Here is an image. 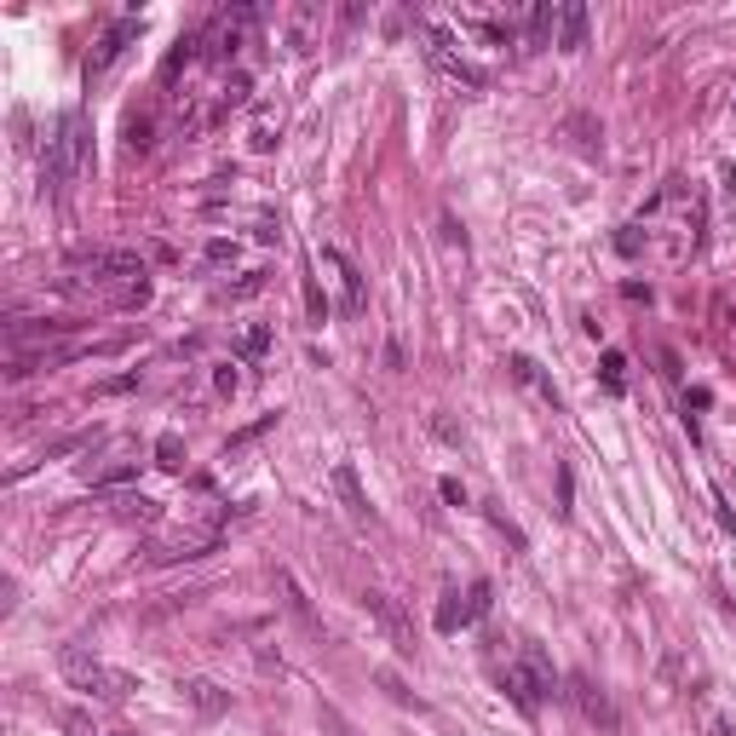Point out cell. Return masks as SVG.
I'll list each match as a JSON object with an SVG mask.
<instances>
[{
    "instance_id": "6da1fadb",
    "label": "cell",
    "mask_w": 736,
    "mask_h": 736,
    "mask_svg": "<svg viewBox=\"0 0 736 736\" xmlns=\"http://www.w3.org/2000/svg\"><path fill=\"white\" fill-rule=\"evenodd\" d=\"M92 162V127H87V109H58V127L52 139H46V179L58 184V190H69L81 173H87Z\"/></svg>"
},
{
    "instance_id": "7a4b0ae2",
    "label": "cell",
    "mask_w": 736,
    "mask_h": 736,
    "mask_svg": "<svg viewBox=\"0 0 736 736\" xmlns=\"http://www.w3.org/2000/svg\"><path fill=\"white\" fill-rule=\"evenodd\" d=\"M58 668H64V679L76 684V691L98 696V702H121V696H132V691H139V679H132V673L109 668V661H98V656H87V650H76V644H69L64 656H58Z\"/></svg>"
},
{
    "instance_id": "3957f363",
    "label": "cell",
    "mask_w": 736,
    "mask_h": 736,
    "mask_svg": "<svg viewBox=\"0 0 736 736\" xmlns=\"http://www.w3.org/2000/svg\"><path fill=\"white\" fill-rule=\"evenodd\" d=\"M552 684H558V673H552V661H547L541 644H524L518 661H507V673H500V691H507L524 714H535V708L547 702Z\"/></svg>"
},
{
    "instance_id": "277c9868",
    "label": "cell",
    "mask_w": 736,
    "mask_h": 736,
    "mask_svg": "<svg viewBox=\"0 0 736 736\" xmlns=\"http://www.w3.org/2000/svg\"><path fill=\"white\" fill-rule=\"evenodd\" d=\"M253 29H260V12L253 6H230V12H219V18L202 29V52L213 58V64H230V58L253 41Z\"/></svg>"
},
{
    "instance_id": "5b68a950",
    "label": "cell",
    "mask_w": 736,
    "mask_h": 736,
    "mask_svg": "<svg viewBox=\"0 0 736 736\" xmlns=\"http://www.w3.org/2000/svg\"><path fill=\"white\" fill-rule=\"evenodd\" d=\"M426 58H432L437 69H444L449 81H460V87H472V92H484L489 87V69H477L472 58L455 46V35L444 29V23H426Z\"/></svg>"
},
{
    "instance_id": "8992f818",
    "label": "cell",
    "mask_w": 736,
    "mask_h": 736,
    "mask_svg": "<svg viewBox=\"0 0 736 736\" xmlns=\"http://www.w3.org/2000/svg\"><path fill=\"white\" fill-rule=\"evenodd\" d=\"M69 265H76V271H92V276H121V282L150 276L139 248H76V253H69Z\"/></svg>"
},
{
    "instance_id": "52a82bcc",
    "label": "cell",
    "mask_w": 736,
    "mask_h": 736,
    "mask_svg": "<svg viewBox=\"0 0 736 736\" xmlns=\"http://www.w3.org/2000/svg\"><path fill=\"white\" fill-rule=\"evenodd\" d=\"M139 35H144V12H127V18H116V23H109V29L98 35V46L87 52V81H92V76H104V69L116 64V58L127 52V46L139 41Z\"/></svg>"
},
{
    "instance_id": "ba28073f",
    "label": "cell",
    "mask_w": 736,
    "mask_h": 736,
    "mask_svg": "<svg viewBox=\"0 0 736 736\" xmlns=\"http://www.w3.org/2000/svg\"><path fill=\"white\" fill-rule=\"evenodd\" d=\"M316 265L334 276V288H340V311H346V316H363V271H357V265H351L340 248H316Z\"/></svg>"
},
{
    "instance_id": "9c48e42d",
    "label": "cell",
    "mask_w": 736,
    "mask_h": 736,
    "mask_svg": "<svg viewBox=\"0 0 736 736\" xmlns=\"http://www.w3.org/2000/svg\"><path fill=\"white\" fill-rule=\"evenodd\" d=\"M219 547V518L196 524V530H179L173 541H162L150 552V564H179V558H207V552Z\"/></svg>"
},
{
    "instance_id": "30bf717a",
    "label": "cell",
    "mask_w": 736,
    "mask_h": 736,
    "mask_svg": "<svg viewBox=\"0 0 736 736\" xmlns=\"http://www.w3.org/2000/svg\"><path fill=\"white\" fill-rule=\"evenodd\" d=\"M570 696H575V708H581L587 719H593V725H604V731H616V708H610V696L598 691L593 679H587V673H575L570 679Z\"/></svg>"
},
{
    "instance_id": "8fae6325",
    "label": "cell",
    "mask_w": 736,
    "mask_h": 736,
    "mask_svg": "<svg viewBox=\"0 0 736 736\" xmlns=\"http://www.w3.org/2000/svg\"><path fill=\"white\" fill-rule=\"evenodd\" d=\"M363 610H368V616H374L386 633H391V644H397V650H414V633H409V621H403V610L391 604L386 593H363Z\"/></svg>"
},
{
    "instance_id": "7c38bea8",
    "label": "cell",
    "mask_w": 736,
    "mask_h": 736,
    "mask_svg": "<svg viewBox=\"0 0 736 736\" xmlns=\"http://www.w3.org/2000/svg\"><path fill=\"white\" fill-rule=\"evenodd\" d=\"M248 92H253V76H248V69H230V76L219 81V92H213V109H207V127H213V121H225L230 109H242V104H248Z\"/></svg>"
},
{
    "instance_id": "4fadbf2b",
    "label": "cell",
    "mask_w": 736,
    "mask_h": 736,
    "mask_svg": "<svg viewBox=\"0 0 736 736\" xmlns=\"http://www.w3.org/2000/svg\"><path fill=\"white\" fill-rule=\"evenodd\" d=\"M552 46H564V52H581L587 46V6H558V35H552Z\"/></svg>"
},
{
    "instance_id": "5bb4252c",
    "label": "cell",
    "mask_w": 736,
    "mask_h": 736,
    "mask_svg": "<svg viewBox=\"0 0 736 736\" xmlns=\"http://www.w3.org/2000/svg\"><path fill=\"white\" fill-rule=\"evenodd\" d=\"M334 489H340V500H346V512H351L357 524H368V518H374V512H368V495H363V484H357V472H351L346 460L334 466Z\"/></svg>"
},
{
    "instance_id": "9a60e30c",
    "label": "cell",
    "mask_w": 736,
    "mask_h": 736,
    "mask_svg": "<svg viewBox=\"0 0 736 736\" xmlns=\"http://www.w3.org/2000/svg\"><path fill=\"white\" fill-rule=\"evenodd\" d=\"M184 696H190V708H196V714H207V719H213V714H225V708H230V696L219 691L213 679H184Z\"/></svg>"
},
{
    "instance_id": "2e32d148",
    "label": "cell",
    "mask_w": 736,
    "mask_h": 736,
    "mask_svg": "<svg viewBox=\"0 0 736 736\" xmlns=\"http://www.w3.org/2000/svg\"><path fill=\"white\" fill-rule=\"evenodd\" d=\"M466 621H477V616H472V593L449 587V593H444V604H437V628H444V633H455V628H466Z\"/></svg>"
},
{
    "instance_id": "e0dca14e",
    "label": "cell",
    "mask_w": 736,
    "mask_h": 736,
    "mask_svg": "<svg viewBox=\"0 0 736 736\" xmlns=\"http://www.w3.org/2000/svg\"><path fill=\"white\" fill-rule=\"evenodd\" d=\"M265 351H271V323H248V328H242V340H236V357L242 363H260Z\"/></svg>"
},
{
    "instance_id": "ac0fdd59",
    "label": "cell",
    "mask_w": 736,
    "mask_h": 736,
    "mask_svg": "<svg viewBox=\"0 0 736 736\" xmlns=\"http://www.w3.org/2000/svg\"><path fill=\"white\" fill-rule=\"evenodd\" d=\"M311 35H316V6H293V18H288V46H293V52H305V46H311Z\"/></svg>"
},
{
    "instance_id": "d6986e66",
    "label": "cell",
    "mask_w": 736,
    "mask_h": 736,
    "mask_svg": "<svg viewBox=\"0 0 736 736\" xmlns=\"http://www.w3.org/2000/svg\"><path fill=\"white\" fill-rule=\"evenodd\" d=\"M202 260L213 265V271H225V265H236V260H242V242H236V236H213V242L202 248Z\"/></svg>"
},
{
    "instance_id": "ffe728a7",
    "label": "cell",
    "mask_w": 736,
    "mask_h": 736,
    "mask_svg": "<svg viewBox=\"0 0 736 736\" xmlns=\"http://www.w3.org/2000/svg\"><path fill=\"white\" fill-rule=\"evenodd\" d=\"M512 374H518L524 386H541V397L552 403V409H558V386H552V380H547V374H541V368H535L530 357H512Z\"/></svg>"
},
{
    "instance_id": "44dd1931",
    "label": "cell",
    "mask_w": 736,
    "mask_h": 736,
    "mask_svg": "<svg viewBox=\"0 0 736 736\" xmlns=\"http://www.w3.org/2000/svg\"><path fill=\"white\" fill-rule=\"evenodd\" d=\"M570 132H575V144H581L587 156H598V150H604V127H598V121H587V116H570Z\"/></svg>"
},
{
    "instance_id": "7402d4cb",
    "label": "cell",
    "mask_w": 736,
    "mask_h": 736,
    "mask_svg": "<svg viewBox=\"0 0 736 736\" xmlns=\"http://www.w3.org/2000/svg\"><path fill=\"white\" fill-rule=\"evenodd\" d=\"M150 144H156V121H150V116H127V150L144 156Z\"/></svg>"
},
{
    "instance_id": "603a6c76",
    "label": "cell",
    "mask_w": 736,
    "mask_h": 736,
    "mask_svg": "<svg viewBox=\"0 0 736 736\" xmlns=\"http://www.w3.org/2000/svg\"><path fill=\"white\" fill-rule=\"evenodd\" d=\"M116 512H121V518H139V524H156V518H162V507H156V500H144V495H121Z\"/></svg>"
},
{
    "instance_id": "cb8c5ba5",
    "label": "cell",
    "mask_w": 736,
    "mask_h": 736,
    "mask_svg": "<svg viewBox=\"0 0 736 736\" xmlns=\"http://www.w3.org/2000/svg\"><path fill=\"white\" fill-rule=\"evenodd\" d=\"M604 391H628V357H621V351H604Z\"/></svg>"
},
{
    "instance_id": "d4e9b609",
    "label": "cell",
    "mask_w": 736,
    "mask_h": 736,
    "mask_svg": "<svg viewBox=\"0 0 736 736\" xmlns=\"http://www.w3.org/2000/svg\"><path fill=\"white\" fill-rule=\"evenodd\" d=\"M127 391H139V368H132V374H116V380H98L92 397H127Z\"/></svg>"
},
{
    "instance_id": "484cf974",
    "label": "cell",
    "mask_w": 736,
    "mask_h": 736,
    "mask_svg": "<svg viewBox=\"0 0 736 736\" xmlns=\"http://www.w3.org/2000/svg\"><path fill=\"white\" fill-rule=\"evenodd\" d=\"M271 144H276V121L260 116V121H253V132H248V150H271Z\"/></svg>"
},
{
    "instance_id": "4316f807",
    "label": "cell",
    "mask_w": 736,
    "mask_h": 736,
    "mask_svg": "<svg viewBox=\"0 0 736 736\" xmlns=\"http://www.w3.org/2000/svg\"><path fill=\"white\" fill-rule=\"evenodd\" d=\"M179 455H184V444H179L173 432H167L162 444H156V466H167V472H179Z\"/></svg>"
},
{
    "instance_id": "83f0119b",
    "label": "cell",
    "mask_w": 736,
    "mask_h": 736,
    "mask_svg": "<svg viewBox=\"0 0 736 736\" xmlns=\"http://www.w3.org/2000/svg\"><path fill=\"white\" fill-rule=\"evenodd\" d=\"M305 311H311L316 323L328 316V300H323V288H316V282H305Z\"/></svg>"
},
{
    "instance_id": "f1b7e54d",
    "label": "cell",
    "mask_w": 736,
    "mask_h": 736,
    "mask_svg": "<svg viewBox=\"0 0 736 736\" xmlns=\"http://www.w3.org/2000/svg\"><path fill=\"white\" fill-rule=\"evenodd\" d=\"M219 391H225V397H236V391H242V374H236V363H225V368H219Z\"/></svg>"
},
{
    "instance_id": "f546056e",
    "label": "cell",
    "mask_w": 736,
    "mask_h": 736,
    "mask_svg": "<svg viewBox=\"0 0 736 736\" xmlns=\"http://www.w3.org/2000/svg\"><path fill=\"white\" fill-rule=\"evenodd\" d=\"M260 288H265V271H248V276H242L230 293H236V300H248V293H260Z\"/></svg>"
},
{
    "instance_id": "4dcf8cb0",
    "label": "cell",
    "mask_w": 736,
    "mask_h": 736,
    "mask_svg": "<svg viewBox=\"0 0 736 736\" xmlns=\"http://www.w3.org/2000/svg\"><path fill=\"white\" fill-rule=\"evenodd\" d=\"M64 731H69V736H104L98 725H87V719H81V714H64Z\"/></svg>"
},
{
    "instance_id": "1f68e13d",
    "label": "cell",
    "mask_w": 736,
    "mask_h": 736,
    "mask_svg": "<svg viewBox=\"0 0 736 736\" xmlns=\"http://www.w3.org/2000/svg\"><path fill=\"white\" fill-rule=\"evenodd\" d=\"M437 489H444V500H449V507H466V489L455 484V477H444V484H437Z\"/></svg>"
},
{
    "instance_id": "d6a6232c",
    "label": "cell",
    "mask_w": 736,
    "mask_h": 736,
    "mask_svg": "<svg viewBox=\"0 0 736 736\" xmlns=\"http://www.w3.org/2000/svg\"><path fill=\"white\" fill-rule=\"evenodd\" d=\"M714 731L719 736H736V719H714Z\"/></svg>"
},
{
    "instance_id": "836d02e7",
    "label": "cell",
    "mask_w": 736,
    "mask_h": 736,
    "mask_svg": "<svg viewBox=\"0 0 736 736\" xmlns=\"http://www.w3.org/2000/svg\"><path fill=\"white\" fill-rule=\"evenodd\" d=\"M334 736H351V731H346V725H334Z\"/></svg>"
}]
</instances>
